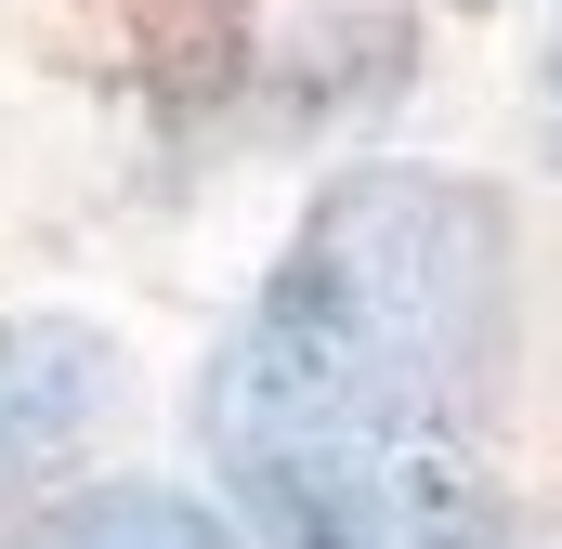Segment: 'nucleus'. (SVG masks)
Segmentation results:
<instances>
[{
  "label": "nucleus",
  "mask_w": 562,
  "mask_h": 549,
  "mask_svg": "<svg viewBox=\"0 0 562 549\" xmlns=\"http://www.w3.org/2000/svg\"><path fill=\"white\" fill-rule=\"evenodd\" d=\"M119 406V340L66 327V314H26L0 327V484L79 458V432Z\"/></svg>",
  "instance_id": "f03ea898"
},
{
  "label": "nucleus",
  "mask_w": 562,
  "mask_h": 549,
  "mask_svg": "<svg viewBox=\"0 0 562 549\" xmlns=\"http://www.w3.org/2000/svg\"><path fill=\"white\" fill-rule=\"evenodd\" d=\"M0 549H236V524L210 511V484H157V471H105L40 497Z\"/></svg>",
  "instance_id": "7ed1b4c3"
},
{
  "label": "nucleus",
  "mask_w": 562,
  "mask_h": 549,
  "mask_svg": "<svg viewBox=\"0 0 562 549\" xmlns=\"http://www.w3.org/2000/svg\"><path fill=\"white\" fill-rule=\"evenodd\" d=\"M550 144H562V53H550Z\"/></svg>",
  "instance_id": "20e7f679"
},
{
  "label": "nucleus",
  "mask_w": 562,
  "mask_h": 549,
  "mask_svg": "<svg viewBox=\"0 0 562 549\" xmlns=\"http://www.w3.org/2000/svg\"><path fill=\"white\" fill-rule=\"evenodd\" d=\"M510 210L458 170H340L196 367L236 549H510Z\"/></svg>",
  "instance_id": "f257e3e1"
}]
</instances>
